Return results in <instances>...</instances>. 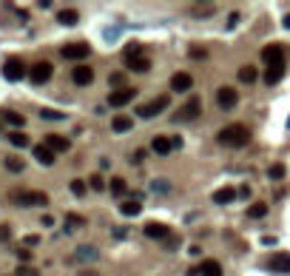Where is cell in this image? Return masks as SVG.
<instances>
[{
  "label": "cell",
  "mask_w": 290,
  "mask_h": 276,
  "mask_svg": "<svg viewBox=\"0 0 290 276\" xmlns=\"http://www.w3.org/2000/svg\"><path fill=\"white\" fill-rule=\"evenodd\" d=\"M111 128L114 131H131V128H134V120L125 117V114H117V117L111 120Z\"/></svg>",
  "instance_id": "d6986e66"
},
{
  "label": "cell",
  "mask_w": 290,
  "mask_h": 276,
  "mask_svg": "<svg viewBox=\"0 0 290 276\" xmlns=\"http://www.w3.org/2000/svg\"><path fill=\"white\" fill-rule=\"evenodd\" d=\"M3 77H6V80H23V77H26V65H23V60H17V57L6 60V65H3Z\"/></svg>",
  "instance_id": "52a82bcc"
},
{
  "label": "cell",
  "mask_w": 290,
  "mask_h": 276,
  "mask_svg": "<svg viewBox=\"0 0 290 276\" xmlns=\"http://www.w3.org/2000/svg\"><path fill=\"white\" fill-rule=\"evenodd\" d=\"M111 194H117V196L125 194V179H123V177H114L111 179Z\"/></svg>",
  "instance_id": "4dcf8cb0"
},
{
  "label": "cell",
  "mask_w": 290,
  "mask_h": 276,
  "mask_svg": "<svg viewBox=\"0 0 290 276\" xmlns=\"http://www.w3.org/2000/svg\"><path fill=\"white\" fill-rule=\"evenodd\" d=\"M37 242H40V236H34V234H32V236H26V239H23V245H26V248H34Z\"/></svg>",
  "instance_id": "60d3db41"
},
{
  "label": "cell",
  "mask_w": 290,
  "mask_h": 276,
  "mask_svg": "<svg viewBox=\"0 0 290 276\" xmlns=\"http://www.w3.org/2000/svg\"><path fill=\"white\" fill-rule=\"evenodd\" d=\"M17 276H40V271H37V268H29V265H20V268H17Z\"/></svg>",
  "instance_id": "d590c367"
},
{
  "label": "cell",
  "mask_w": 290,
  "mask_h": 276,
  "mask_svg": "<svg viewBox=\"0 0 290 276\" xmlns=\"http://www.w3.org/2000/svg\"><path fill=\"white\" fill-rule=\"evenodd\" d=\"M216 103H219V108L230 111V108L239 103V94H236V88H230V85H222V88L216 91Z\"/></svg>",
  "instance_id": "8992f818"
},
{
  "label": "cell",
  "mask_w": 290,
  "mask_h": 276,
  "mask_svg": "<svg viewBox=\"0 0 290 276\" xmlns=\"http://www.w3.org/2000/svg\"><path fill=\"white\" fill-rule=\"evenodd\" d=\"M151 148L160 154V157H165V154H171V148H174V143L168 140V137H154V143H151Z\"/></svg>",
  "instance_id": "ac0fdd59"
},
{
  "label": "cell",
  "mask_w": 290,
  "mask_h": 276,
  "mask_svg": "<svg viewBox=\"0 0 290 276\" xmlns=\"http://www.w3.org/2000/svg\"><path fill=\"white\" fill-rule=\"evenodd\" d=\"M236 188H219L216 194H213V202H219V205H228V202H233L236 199Z\"/></svg>",
  "instance_id": "e0dca14e"
},
{
  "label": "cell",
  "mask_w": 290,
  "mask_h": 276,
  "mask_svg": "<svg viewBox=\"0 0 290 276\" xmlns=\"http://www.w3.org/2000/svg\"><path fill=\"white\" fill-rule=\"evenodd\" d=\"M57 20H60L63 26H77V20H80V15H77L74 9H63V12L57 15Z\"/></svg>",
  "instance_id": "cb8c5ba5"
},
{
  "label": "cell",
  "mask_w": 290,
  "mask_h": 276,
  "mask_svg": "<svg viewBox=\"0 0 290 276\" xmlns=\"http://www.w3.org/2000/svg\"><path fill=\"white\" fill-rule=\"evenodd\" d=\"M46 146L51 148V151H68V146H71V143H68L65 137H60V134H48V137H46Z\"/></svg>",
  "instance_id": "2e32d148"
},
{
  "label": "cell",
  "mask_w": 290,
  "mask_h": 276,
  "mask_svg": "<svg viewBox=\"0 0 290 276\" xmlns=\"http://www.w3.org/2000/svg\"><path fill=\"white\" fill-rule=\"evenodd\" d=\"M34 157H37V163L43 165H54V151L43 143V146H34Z\"/></svg>",
  "instance_id": "9a60e30c"
},
{
  "label": "cell",
  "mask_w": 290,
  "mask_h": 276,
  "mask_svg": "<svg viewBox=\"0 0 290 276\" xmlns=\"http://www.w3.org/2000/svg\"><path fill=\"white\" fill-rule=\"evenodd\" d=\"M168 234H171V231H168L165 222H148V225H145V236H148V239H165Z\"/></svg>",
  "instance_id": "5bb4252c"
},
{
  "label": "cell",
  "mask_w": 290,
  "mask_h": 276,
  "mask_svg": "<svg viewBox=\"0 0 290 276\" xmlns=\"http://www.w3.org/2000/svg\"><path fill=\"white\" fill-rule=\"evenodd\" d=\"M51 74H54V68H51V63H46V60L34 63L32 71H29V77H32L34 85H43V83H48V80H51Z\"/></svg>",
  "instance_id": "3957f363"
},
{
  "label": "cell",
  "mask_w": 290,
  "mask_h": 276,
  "mask_svg": "<svg viewBox=\"0 0 290 276\" xmlns=\"http://www.w3.org/2000/svg\"><path fill=\"white\" fill-rule=\"evenodd\" d=\"M191 12H193V15H210V12H213V3H202V6L196 3Z\"/></svg>",
  "instance_id": "836d02e7"
},
{
  "label": "cell",
  "mask_w": 290,
  "mask_h": 276,
  "mask_svg": "<svg viewBox=\"0 0 290 276\" xmlns=\"http://www.w3.org/2000/svg\"><path fill=\"white\" fill-rule=\"evenodd\" d=\"M131 100H134V88H117V91H111L108 103H111V108H123V106H128Z\"/></svg>",
  "instance_id": "7c38bea8"
},
{
  "label": "cell",
  "mask_w": 290,
  "mask_h": 276,
  "mask_svg": "<svg viewBox=\"0 0 290 276\" xmlns=\"http://www.w3.org/2000/svg\"><path fill=\"white\" fill-rule=\"evenodd\" d=\"M15 202L17 205H48V196L43 191H17L15 194Z\"/></svg>",
  "instance_id": "7a4b0ae2"
},
{
  "label": "cell",
  "mask_w": 290,
  "mask_h": 276,
  "mask_svg": "<svg viewBox=\"0 0 290 276\" xmlns=\"http://www.w3.org/2000/svg\"><path fill=\"white\" fill-rule=\"evenodd\" d=\"M9 236H12V231H9L6 225H0V239H9Z\"/></svg>",
  "instance_id": "7bdbcfd3"
},
{
  "label": "cell",
  "mask_w": 290,
  "mask_h": 276,
  "mask_svg": "<svg viewBox=\"0 0 290 276\" xmlns=\"http://www.w3.org/2000/svg\"><path fill=\"white\" fill-rule=\"evenodd\" d=\"M262 60L268 65H285L288 63V51L282 49V46H265L262 49Z\"/></svg>",
  "instance_id": "277c9868"
},
{
  "label": "cell",
  "mask_w": 290,
  "mask_h": 276,
  "mask_svg": "<svg viewBox=\"0 0 290 276\" xmlns=\"http://www.w3.org/2000/svg\"><path fill=\"white\" fill-rule=\"evenodd\" d=\"M80 256H83V259H94L97 251H94V248H80Z\"/></svg>",
  "instance_id": "f35d334b"
},
{
  "label": "cell",
  "mask_w": 290,
  "mask_h": 276,
  "mask_svg": "<svg viewBox=\"0 0 290 276\" xmlns=\"http://www.w3.org/2000/svg\"><path fill=\"white\" fill-rule=\"evenodd\" d=\"M6 168H9V171H23V160H20V157H9V160H6Z\"/></svg>",
  "instance_id": "d6a6232c"
},
{
  "label": "cell",
  "mask_w": 290,
  "mask_h": 276,
  "mask_svg": "<svg viewBox=\"0 0 290 276\" xmlns=\"http://www.w3.org/2000/svg\"><path fill=\"white\" fill-rule=\"evenodd\" d=\"M282 74H285V65H268V71H265V83H268V85H273V83L282 80Z\"/></svg>",
  "instance_id": "44dd1931"
},
{
  "label": "cell",
  "mask_w": 290,
  "mask_h": 276,
  "mask_svg": "<svg viewBox=\"0 0 290 276\" xmlns=\"http://www.w3.org/2000/svg\"><path fill=\"white\" fill-rule=\"evenodd\" d=\"M88 43H65L63 49H60V54H63L65 60H85L88 57Z\"/></svg>",
  "instance_id": "5b68a950"
},
{
  "label": "cell",
  "mask_w": 290,
  "mask_h": 276,
  "mask_svg": "<svg viewBox=\"0 0 290 276\" xmlns=\"http://www.w3.org/2000/svg\"><path fill=\"white\" fill-rule=\"evenodd\" d=\"M125 65H128L131 71H148V68H151V60H148L145 54H140V57H131Z\"/></svg>",
  "instance_id": "7402d4cb"
},
{
  "label": "cell",
  "mask_w": 290,
  "mask_h": 276,
  "mask_svg": "<svg viewBox=\"0 0 290 276\" xmlns=\"http://www.w3.org/2000/svg\"><path fill=\"white\" fill-rule=\"evenodd\" d=\"M125 57H140V46H137V43H131V46H125Z\"/></svg>",
  "instance_id": "74e56055"
},
{
  "label": "cell",
  "mask_w": 290,
  "mask_h": 276,
  "mask_svg": "<svg viewBox=\"0 0 290 276\" xmlns=\"http://www.w3.org/2000/svg\"><path fill=\"white\" fill-rule=\"evenodd\" d=\"M256 77H259V71L253 68V65H242L239 68V80L242 83H253Z\"/></svg>",
  "instance_id": "d4e9b609"
},
{
  "label": "cell",
  "mask_w": 290,
  "mask_h": 276,
  "mask_svg": "<svg viewBox=\"0 0 290 276\" xmlns=\"http://www.w3.org/2000/svg\"><path fill=\"white\" fill-rule=\"evenodd\" d=\"M285 29H290V15H288V17H285Z\"/></svg>",
  "instance_id": "ee69618b"
},
{
  "label": "cell",
  "mask_w": 290,
  "mask_h": 276,
  "mask_svg": "<svg viewBox=\"0 0 290 276\" xmlns=\"http://www.w3.org/2000/svg\"><path fill=\"white\" fill-rule=\"evenodd\" d=\"M268 177H270V179H282V177H285V165H282V163H273L270 168H268Z\"/></svg>",
  "instance_id": "f546056e"
},
{
  "label": "cell",
  "mask_w": 290,
  "mask_h": 276,
  "mask_svg": "<svg viewBox=\"0 0 290 276\" xmlns=\"http://www.w3.org/2000/svg\"><path fill=\"white\" fill-rule=\"evenodd\" d=\"M199 111H202V100L191 97L185 106H182V111L177 114V120H196V117H199Z\"/></svg>",
  "instance_id": "9c48e42d"
},
{
  "label": "cell",
  "mask_w": 290,
  "mask_h": 276,
  "mask_svg": "<svg viewBox=\"0 0 290 276\" xmlns=\"http://www.w3.org/2000/svg\"><path fill=\"white\" fill-rule=\"evenodd\" d=\"M3 120H6L9 126H23V123H26V117H23V114H17V111H9V108L3 111Z\"/></svg>",
  "instance_id": "83f0119b"
},
{
  "label": "cell",
  "mask_w": 290,
  "mask_h": 276,
  "mask_svg": "<svg viewBox=\"0 0 290 276\" xmlns=\"http://www.w3.org/2000/svg\"><path fill=\"white\" fill-rule=\"evenodd\" d=\"M165 106H168V97L162 94V97H157V100H151V103H145V106H140L137 114H140V117H154V114H160Z\"/></svg>",
  "instance_id": "30bf717a"
},
{
  "label": "cell",
  "mask_w": 290,
  "mask_h": 276,
  "mask_svg": "<svg viewBox=\"0 0 290 276\" xmlns=\"http://www.w3.org/2000/svg\"><path fill=\"white\" fill-rule=\"evenodd\" d=\"M268 268L273 271V274H290V254H273L270 259H268Z\"/></svg>",
  "instance_id": "ba28073f"
},
{
  "label": "cell",
  "mask_w": 290,
  "mask_h": 276,
  "mask_svg": "<svg viewBox=\"0 0 290 276\" xmlns=\"http://www.w3.org/2000/svg\"><path fill=\"white\" fill-rule=\"evenodd\" d=\"M65 222H68V225H65L68 231H74V228H83V225H85V219H83L80 213H68V216H65Z\"/></svg>",
  "instance_id": "f1b7e54d"
},
{
  "label": "cell",
  "mask_w": 290,
  "mask_h": 276,
  "mask_svg": "<svg viewBox=\"0 0 290 276\" xmlns=\"http://www.w3.org/2000/svg\"><path fill=\"white\" fill-rule=\"evenodd\" d=\"M71 80L77 83V85H91V80H94V71H91V65H74V71H71Z\"/></svg>",
  "instance_id": "8fae6325"
},
{
  "label": "cell",
  "mask_w": 290,
  "mask_h": 276,
  "mask_svg": "<svg viewBox=\"0 0 290 276\" xmlns=\"http://www.w3.org/2000/svg\"><path fill=\"white\" fill-rule=\"evenodd\" d=\"M88 185H91L94 191H103V188H105V179L100 177V174H91V179H88Z\"/></svg>",
  "instance_id": "1f68e13d"
},
{
  "label": "cell",
  "mask_w": 290,
  "mask_h": 276,
  "mask_svg": "<svg viewBox=\"0 0 290 276\" xmlns=\"http://www.w3.org/2000/svg\"><path fill=\"white\" fill-rule=\"evenodd\" d=\"M40 117H43V120H63V114H60V111H51V108H43V111H40Z\"/></svg>",
  "instance_id": "8d00e7d4"
},
{
  "label": "cell",
  "mask_w": 290,
  "mask_h": 276,
  "mask_svg": "<svg viewBox=\"0 0 290 276\" xmlns=\"http://www.w3.org/2000/svg\"><path fill=\"white\" fill-rule=\"evenodd\" d=\"M199 268H202V276H222V265L216 259H205Z\"/></svg>",
  "instance_id": "ffe728a7"
},
{
  "label": "cell",
  "mask_w": 290,
  "mask_h": 276,
  "mask_svg": "<svg viewBox=\"0 0 290 276\" xmlns=\"http://www.w3.org/2000/svg\"><path fill=\"white\" fill-rule=\"evenodd\" d=\"M145 160V151L143 148H140V151H134V154H131V163H143Z\"/></svg>",
  "instance_id": "ab89813d"
},
{
  "label": "cell",
  "mask_w": 290,
  "mask_h": 276,
  "mask_svg": "<svg viewBox=\"0 0 290 276\" xmlns=\"http://www.w3.org/2000/svg\"><path fill=\"white\" fill-rule=\"evenodd\" d=\"M191 85H193V77L188 71H177V74L171 77V88H174V91H188Z\"/></svg>",
  "instance_id": "4fadbf2b"
},
{
  "label": "cell",
  "mask_w": 290,
  "mask_h": 276,
  "mask_svg": "<svg viewBox=\"0 0 290 276\" xmlns=\"http://www.w3.org/2000/svg\"><path fill=\"white\" fill-rule=\"evenodd\" d=\"M120 211L125 213V216H137V213L143 211V202H140V199H125V202L120 205Z\"/></svg>",
  "instance_id": "603a6c76"
},
{
  "label": "cell",
  "mask_w": 290,
  "mask_h": 276,
  "mask_svg": "<svg viewBox=\"0 0 290 276\" xmlns=\"http://www.w3.org/2000/svg\"><path fill=\"white\" fill-rule=\"evenodd\" d=\"M268 213V202H253L250 208H248V216L250 219H259V216H265Z\"/></svg>",
  "instance_id": "484cf974"
},
{
  "label": "cell",
  "mask_w": 290,
  "mask_h": 276,
  "mask_svg": "<svg viewBox=\"0 0 290 276\" xmlns=\"http://www.w3.org/2000/svg\"><path fill=\"white\" fill-rule=\"evenodd\" d=\"M9 143L17 146V148H26V146H29V137H26L23 131H12V134H9Z\"/></svg>",
  "instance_id": "4316f807"
},
{
  "label": "cell",
  "mask_w": 290,
  "mask_h": 276,
  "mask_svg": "<svg viewBox=\"0 0 290 276\" xmlns=\"http://www.w3.org/2000/svg\"><path fill=\"white\" fill-rule=\"evenodd\" d=\"M205 54H208L205 49H191V57H196V60H199V57H205Z\"/></svg>",
  "instance_id": "b9f144b4"
},
{
  "label": "cell",
  "mask_w": 290,
  "mask_h": 276,
  "mask_svg": "<svg viewBox=\"0 0 290 276\" xmlns=\"http://www.w3.org/2000/svg\"><path fill=\"white\" fill-rule=\"evenodd\" d=\"M219 143L228 148H242L250 143V131H248V126H242V123L225 126V128L219 131Z\"/></svg>",
  "instance_id": "6da1fadb"
},
{
  "label": "cell",
  "mask_w": 290,
  "mask_h": 276,
  "mask_svg": "<svg viewBox=\"0 0 290 276\" xmlns=\"http://www.w3.org/2000/svg\"><path fill=\"white\" fill-rule=\"evenodd\" d=\"M85 188H88V185H85L83 179H74V182H71V194H77V196L85 194Z\"/></svg>",
  "instance_id": "e575fe53"
}]
</instances>
